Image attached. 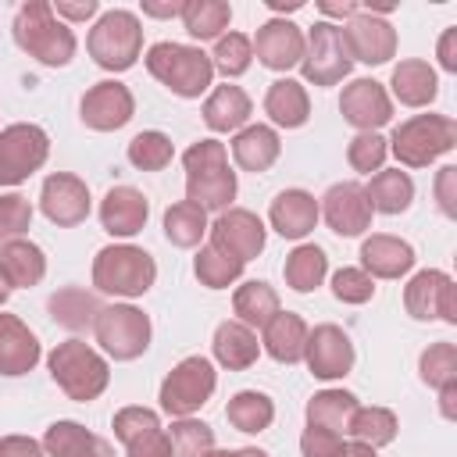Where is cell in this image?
<instances>
[{
	"instance_id": "26",
	"label": "cell",
	"mask_w": 457,
	"mask_h": 457,
	"mask_svg": "<svg viewBox=\"0 0 457 457\" xmlns=\"http://www.w3.org/2000/svg\"><path fill=\"white\" fill-rule=\"evenodd\" d=\"M282 154V143H278V132L271 125H243L232 139V161L243 168V171H268Z\"/></svg>"
},
{
	"instance_id": "6",
	"label": "cell",
	"mask_w": 457,
	"mask_h": 457,
	"mask_svg": "<svg viewBox=\"0 0 457 457\" xmlns=\"http://www.w3.org/2000/svg\"><path fill=\"white\" fill-rule=\"evenodd\" d=\"M386 146L403 168H428L436 157L457 146V121L450 114H414L393 129Z\"/></svg>"
},
{
	"instance_id": "50",
	"label": "cell",
	"mask_w": 457,
	"mask_h": 457,
	"mask_svg": "<svg viewBox=\"0 0 457 457\" xmlns=\"http://www.w3.org/2000/svg\"><path fill=\"white\" fill-rule=\"evenodd\" d=\"M332 293L339 303H368L375 296V278L361 268H339L332 275Z\"/></svg>"
},
{
	"instance_id": "28",
	"label": "cell",
	"mask_w": 457,
	"mask_h": 457,
	"mask_svg": "<svg viewBox=\"0 0 457 457\" xmlns=\"http://www.w3.org/2000/svg\"><path fill=\"white\" fill-rule=\"evenodd\" d=\"M211 350H214V361H218L221 368H228V371H246V368L257 361L261 343H257V332H253V328H246L243 321L232 318V321H221V325L214 328Z\"/></svg>"
},
{
	"instance_id": "42",
	"label": "cell",
	"mask_w": 457,
	"mask_h": 457,
	"mask_svg": "<svg viewBox=\"0 0 457 457\" xmlns=\"http://www.w3.org/2000/svg\"><path fill=\"white\" fill-rule=\"evenodd\" d=\"M171 457H207L214 450V428L200 418H175L168 428Z\"/></svg>"
},
{
	"instance_id": "1",
	"label": "cell",
	"mask_w": 457,
	"mask_h": 457,
	"mask_svg": "<svg viewBox=\"0 0 457 457\" xmlns=\"http://www.w3.org/2000/svg\"><path fill=\"white\" fill-rule=\"evenodd\" d=\"M186 168V200L200 211H228L236 200V171L228 168V150L218 139H200L182 154Z\"/></svg>"
},
{
	"instance_id": "43",
	"label": "cell",
	"mask_w": 457,
	"mask_h": 457,
	"mask_svg": "<svg viewBox=\"0 0 457 457\" xmlns=\"http://www.w3.org/2000/svg\"><path fill=\"white\" fill-rule=\"evenodd\" d=\"M171 157H175V146L157 129H146V132L129 139V164L139 168V171H161V168L171 164Z\"/></svg>"
},
{
	"instance_id": "2",
	"label": "cell",
	"mask_w": 457,
	"mask_h": 457,
	"mask_svg": "<svg viewBox=\"0 0 457 457\" xmlns=\"http://www.w3.org/2000/svg\"><path fill=\"white\" fill-rule=\"evenodd\" d=\"M14 43L39 64L64 68L75 57V32L54 14L50 0H29L14 14Z\"/></svg>"
},
{
	"instance_id": "59",
	"label": "cell",
	"mask_w": 457,
	"mask_h": 457,
	"mask_svg": "<svg viewBox=\"0 0 457 457\" xmlns=\"http://www.w3.org/2000/svg\"><path fill=\"white\" fill-rule=\"evenodd\" d=\"M439 411H443V418H446V421H453V418H457V382L439 389Z\"/></svg>"
},
{
	"instance_id": "31",
	"label": "cell",
	"mask_w": 457,
	"mask_h": 457,
	"mask_svg": "<svg viewBox=\"0 0 457 457\" xmlns=\"http://www.w3.org/2000/svg\"><path fill=\"white\" fill-rule=\"evenodd\" d=\"M264 114L278 125V129H300L311 118V100L303 82L296 79H275L264 93Z\"/></svg>"
},
{
	"instance_id": "25",
	"label": "cell",
	"mask_w": 457,
	"mask_h": 457,
	"mask_svg": "<svg viewBox=\"0 0 457 457\" xmlns=\"http://www.w3.org/2000/svg\"><path fill=\"white\" fill-rule=\"evenodd\" d=\"M43 450L46 457H114V446L79 421H54L43 436Z\"/></svg>"
},
{
	"instance_id": "38",
	"label": "cell",
	"mask_w": 457,
	"mask_h": 457,
	"mask_svg": "<svg viewBox=\"0 0 457 457\" xmlns=\"http://www.w3.org/2000/svg\"><path fill=\"white\" fill-rule=\"evenodd\" d=\"M232 21V7L225 0H186L182 7V25L193 39H221Z\"/></svg>"
},
{
	"instance_id": "56",
	"label": "cell",
	"mask_w": 457,
	"mask_h": 457,
	"mask_svg": "<svg viewBox=\"0 0 457 457\" xmlns=\"http://www.w3.org/2000/svg\"><path fill=\"white\" fill-rule=\"evenodd\" d=\"M436 57H439V68H443V71H457V29H446V32L439 36Z\"/></svg>"
},
{
	"instance_id": "58",
	"label": "cell",
	"mask_w": 457,
	"mask_h": 457,
	"mask_svg": "<svg viewBox=\"0 0 457 457\" xmlns=\"http://www.w3.org/2000/svg\"><path fill=\"white\" fill-rule=\"evenodd\" d=\"M182 7H186V0H175V4H143V14H150V18H182Z\"/></svg>"
},
{
	"instance_id": "62",
	"label": "cell",
	"mask_w": 457,
	"mask_h": 457,
	"mask_svg": "<svg viewBox=\"0 0 457 457\" xmlns=\"http://www.w3.org/2000/svg\"><path fill=\"white\" fill-rule=\"evenodd\" d=\"M268 7H271V11H300L303 0H268Z\"/></svg>"
},
{
	"instance_id": "29",
	"label": "cell",
	"mask_w": 457,
	"mask_h": 457,
	"mask_svg": "<svg viewBox=\"0 0 457 457\" xmlns=\"http://www.w3.org/2000/svg\"><path fill=\"white\" fill-rule=\"evenodd\" d=\"M250 111H253V104H250L246 89L232 86V82L214 86L211 96L204 100V121H207L211 132H236V129H243Z\"/></svg>"
},
{
	"instance_id": "7",
	"label": "cell",
	"mask_w": 457,
	"mask_h": 457,
	"mask_svg": "<svg viewBox=\"0 0 457 457\" xmlns=\"http://www.w3.org/2000/svg\"><path fill=\"white\" fill-rule=\"evenodd\" d=\"M86 50L89 57L104 68V71H125L136 64V57L143 54V25L132 11L125 7H114V11H104L89 36H86Z\"/></svg>"
},
{
	"instance_id": "51",
	"label": "cell",
	"mask_w": 457,
	"mask_h": 457,
	"mask_svg": "<svg viewBox=\"0 0 457 457\" xmlns=\"http://www.w3.org/2000/svg\"><path fill=\"white\" fill-rule=\"evenodd\" d=\"M343 450H346V443H343L339 432L307 425L303 436H300V453L303 457H343Z\"/></svg>"
},
{
	"instance_id": "53",
	"label": "cell",
	"mask_w": 457,
	"mask_h": 457,
	"mask_svg": "<svg viewBox=\"0 0 457 457\" xmlns=\"http://www.w3.org/2000/svg\"><path fill=\"white\" fill-rule=\"evenodd\" d=\"M125 453H129V457H171L168 432H164V428H154V432H146L143 439L129 443V446H125Z\"/></svg>"
},
{
	"instance_id": "46",
	"label": "cell",
	"mask_w": 457,
	"mask_h": 457,
	"mask_svg": "<svg viewBox=\"0 0 457 457\" xmlns=\"http://www.w3.org/2000/svg\"><path fill=\"white\" fill-rule=\"evenodd\" d=\"M418 371H421V382L432 389L453 386L457 382V346L453 343H432L428 350H421Z\"/></svg>"
},
{
	"instance_id": "35",
	"label": "cell",
	"mask_w": 457,
	"mask_h": 457,
	"mask_svg": "<svg viewBox=\"0 0 457 457\" xmlns=\"http://www.w3.org/2000/svg\"><path fill=\"white\" fill-rule=\"evenodd\" d=\"M357 396L346 393V389H321L307 400V425L314 428H328V432H346L353 411H357Z\"/></svg>"
},
{
	"instance_id": "34",
	"label": "cell",
	"mask_w": 457,
	"mask_h": 457,
	"mask_svg": "<svg viewBox=\"0 0 457 457\" xmlns=\"http://www.w3.org/2000/svg\"><path fill=\"white\" fill-rule=\"evenodd\" d=\"M232 311H236V321H243L246 328H264L282 307H278V293L268 282L250 278L232 293Z\"/></svg>"
},
{
	"instance_id": "24",
	"label": "cell",
	"mask_w": 457,
	"mask_h": 457,
	"mask_svg": "<svg viewBox=\"0 0 457 457\" xmlns=\"http://www.w3.org/2000/svg\"><path fill=\"white\" fill-rule=\"evenodd\" d=\"M318 218V200L307 189H282L268 207V221L282 239H303L314 232Z\"/></svg>"
},
{
	"instance_id": "44",
	"label": "cell",
	"mask_w": 457,
	"mask_h": 457,
	"mask_svg": "<svg viewBox=\"0 0 457 457\" xmlns=\"http://www.w3.org/2000/svg\"><path fill=\"white\" fill-rule=\"evenodd\" d=\"M193 271H196L200 286H207V289H228V286L243 275V264L207 243V246H200V253L193 257Z\"/></svg>"
},
{
	"instance_id": "39",
	"label": "cell",
	"mask_w": 457,
	"mask_h": 457,
	"mask_svg": "<svg viewBox=\"0 0 457 457\" xmlns=\"http://www.w3.org/2000/svg\"><path fill=\"white\" fill-rule=\"evenodd\" d=\"M207 228H211L207 211H200L189 200H179V204H171L164 211V236H168L171 246H182V250L200 246V239L207 236Z\"/></svg>"
},
{
	"instance_id": "16",
	"label": "cell",
	"mask_w": 457,
	"mask_h": 457,
	"mask_svg": "<svg viewBox=\"0 0 457 457\" xmlns=\"http://www.w3.org/2000/svg\"><path fill=\"white\" fill-rule=\"evenodd\" d=\"M39 207L43 214L61 225V228H71V225H82L89 218V186L71 175V171H54L43 179V189H39Z\"/></svg>"
},
{
	"instance_id": "5",
	"label": "cell",
	"mask_w": 457,
	"mask_h": 457,
	"mask_svg": "<svg viewBox=\"0 0 457 457\" xmlns=\"http://www.w3.org/2000/svg\"><path fill=\"white\" fill-rule=\"evenodd\" d=\"M157 278V264L143 246L111 243L93 257V286L111 296H143Z\"/></svg>"
},
{
	"instance_id": "49",
	"label": "cell",
	"mask_w": 457,
	"mask_h": 457,
	"mask_svg": "<svg viewBox=\"0 0 457 457\" xmlns=\"http://www.w3.org/2000/svg\"><path fill=\"white\" fill-rule=\"evenodd\" d=\"M111 428H114V436L121 439V446H129V443L143 439L146 432L161 428V418H157V411H150V407H121V411L114 414V421H111Z\"/></svg>"
},
{
	"instance_id": "61",
	"label": "cell",
	"mask_w": 457,
	"mask_h": 457,
	"mask_svg": "<svg viewBox=\"0 0 457 457\" xmlns=\"http://www.w3.org/2000/svg\"><path fill=\"white\" fill-rule=\"evenodd\" d=\"M343 457H378V453H375L371 446H364V443H346Z\"/></svg>"
},
{
	"instance_id": "8",
	"label": "cell",
	"mask_w": 457,
	"mask_h": 457,
	"mask_svg": "<svg viewBox=\"0 0 457 457\" xmlns=\"http://www.w3.org/2000/svg\"><path fill=\"white\" fill-rule=\"evenodd\" d=\"M214 386H218V371L207 357H182L161 382V393H157L161 411L171 418H193L211 400Z\"/></svg>"
},
{
	"instance_id": "45",
	"label": "cell",
	"mask_w": 457,
	"mask_h": 457,
	"mask_svg": "<svg viewBox=\"0 0 457 457\" xmlns=\"http://www.w3.org/2000/svg\"><path fill=\"white\" fill-rule=\"evenodd\" d=\"M253 61V46H250V36L243 32H225L221 39H214V54H211V64L214 71H221L225 79H236L250 68Z\"/></svg>"
},
{
	"instance_id": "4",
	"label": "cell",
	"mask_w": 457,
	"mask_h": 457,
	"mask_svg": "<svg viewBox=\"0 0 457 457\" xmlns=\"http://www.w3.org/2000/svg\"><path fill=\"white\" fill-rule=\"evenodd\" d=\"M46 368H50V378L61 386V393L68 400H79V403H89L96 400L107 382H111V368H107V357H100L89 343L82 339H64L50 350L46 357Z\"/></svg>"
},
{
	"instance_id": "37",
	"label": "cell",
	"mask_w": 457,
	"mask_h": 457,
	"mask_svg": "<svg viewBox=\"0 0 457 457\" xmlns=\"http://www.w3.org/2000/svg\"><path fill=\"white\" fill-rule=\"evenodd\" d=\"M225 418L239 432H264L275 421V400L268 393H257V389H239L228 400Z\"/></svg>"
},
{
	"instance_id": "48",
	"label": "cell",
	"mask_w": 457,
	"mask_h": 457,
	"mask_svg": "<svg viewBox=\"0 0 457 457\" xmlns=\"http://www.w3.org/2000/svg\"><path fill=\"white\" fill-rule=\"evenodd\" d=\"M29 225H32V204L21 193L0 196V246L14 243V239H25Z\"/></svg>"
},
{
	"instance_id": "41",
	"label": "cell",
	"mask_w": 457,
	"mask_h": 457,
	"mask_svg": "<svg viewBox=\"0 0 457 457\" xmlns=\"http://www.w3.org/2000/svg\"><path fill=\"white\" fill-rule=\"evenodd\" d=\"M396 428H400V421H396V414L389 407H357L353 418H350V425H346V432L353 436V443H364L371 450L389 446L396 439Z\"/></svg>"
},
{
	"instance_id": "32",
	"label": "cell",
	"mask_w": 457,
	"mask_h": 457,
	"mask_svg": "<svg viewBox=\"0 0 457 457\" xmlns=\"http://www.w3.org/2000/svg\"><path fill=\"white\" fill-rule=\"evenodd\" d=\"M307 321L293 311H278L268 325H264V350L278 361V364H296L303 361V343H307Z\"/></svg>"
},
{
	"instance_id": "40",
	"label": "cell",
	"mask_w": 457,
	"mask_h": 457,
	"mask_svg": "<svg viewBox=\"0 0 457 457\" xmlns=\"http://www.w3.org/2000/svg\"><path fill=\"white\" fill-rule=\"evenodd\" d=\"M50 314H54L57 325H64L71 332H82V328H93V321L100 314V300L93 293H86V289L68 286V289L50 296Z\"/></svg>"
},
{
	"instance_id": "14",
	"label": "cell",
	"mask_w": 457,
	"mask_h": 457,
	"mask_svg": "<svg viewBox=\"0 0 457 457\" xmlns=\"http://www.w3.org/2000/svg\"><path fill=\"white\" fill-rule=\"evenodd\" d=\"M353 357H357V353H353V343H350V336H346L339 325L325 321V325H314V328L307 332L303 361H307V368H311L314 378L332 382V378L350 375Z\"/></svg>"
},
{
	"instance_id": "33",
	"label": "cell",
	"mask_w": 457,
	"mask_h": 457,
	"mask_svg": "<svg viewBox=\"0 0 457 457\" xmlns=\"http://www.w3.org/2000/svg\"><path fill=\"white\" fill-rule=\"evenodd\" d=\"M364 196H368L371 211H378V214H400V211H407L411 200H414V182H411V175L400 171V168H382V171H375L371 182L364 186Z\"/></svg>"
},
{
	"instance_id": "13",
	"label": "cell",
	"mask_w": 457,
	"mask_h": 457,
	"mask_svg": "<svg viewBox=\"0 0 457 457\" xmlns=\"http://www.w3.org/2000/svg\"><path fill=\"white\" fill-rule=\"evenodd\" d=\"M207 232H211V246L221 250V253H228V257L239 261V264L253 261V257L264 250V239H268L264 221H261L253 211H246V207H228V211H221V214L211 221Z\"/></svg>"
},
{
	"instance_id": "54",
	"label": "cell",
	"mask_w": 457,
	"mask_h": 457,
	"mask_svg": "<svg viewBox=\"0 0 457 457\" xmlns=\"http://www.w3.org/2000/svg\"><path fill=\"white\" fill-rule=\"evenodd\" d=\"M50 7H54V14H57L64 25H68V21H89V18L100 11L96 0H54Z\"/></svg>"
},
{
	"instance_id": "30",
	"label": "cell",
	"mask_w": 457,
	"mask_h": 457,
	"mask_svg": "<svg viewBox=\"0 0 457 457\" xmlns=\"http://www.w3.org/2000/svg\"><path fill=\"white\" fill-rule=\"evenodd\" d=\"M0 275L7 278L11 289H29L39 286L46 275V257L32 239H14L0 246Z\"/></svg>"
},
{
	"instance_id": "23",
	"label": "cell",
	"mask_w": 457,
	"mask_h": 457,
	"mask_svg": "<svg viewBox=\"0 0 457 457\" xmlns=\"http://www.w3.org/2000/svg\"><path fill=\"white\" fill-rule=\"evenodd\" d=\"M414 268V246L400 236L375 232L361 243V271L371 278H400Z\"/></svg>"
},
{
	"instance_id": "47",
	"label": "cell",
	"mask_w": 457,
	"mask_h": 457,
	"mask_svg": "<svg viewBox=\"0 0 457 457\" xmlns=\"http://www.w3.org/2000/svg\"><path fill=\"white\" fill-rule=\"evenodd\" d=\"M386 154H389V146H386V139H382L378 132H357V136L350 139V146H346L350 168H353V171H364V175L382 171Z\"/></svg>"
},
{
	"instance_id": "9",
	"label": "cell",
	"mask_w": 457,
	"mask_h": 457,
	"mask_svg": "<svg viewBox=\"0 0 457 457\" xmlns=\"http://www.w3.org/2000/svg\"><path fill=\"white\" fill-rule=\"evenodd\" d=\"M350 68L353 57L346 50L343 29L336 21H314L311 32L303 36V61H300L303 79L314 86H336L350 75Z\"/></svg>"
},
{
	"instance_id": "15",
	"label": "cell",
	"mask_w": 457,
	"mask_h": 457,
	"mask_svg": "<svg viewBox=\"0 0 457 457\" xmlns=\"http://www.w3.org/2000/svg\"><path fill=\"white\" fill-rule=\"evenodd\" d=\"M136 114V100H132V89L114 82V79H104L96 86L86 89L82 104H79V118L86 129L93 132H114L121 125H129Z\"/></svg>"
},
{
	"instance_id": "52",
	"label": "cell",
	"mask_w": 457,
	"mask_h": 457,
	"mask_svg": "<svg viewBox=\"0 0 457 457\" xmlns=\"http://www.w3.org/2000/svg\"><path fill=\"white\" fill-rule=\"evenodd\" d=\"M436 200L446 218H457V164H443L436 171Z\"/></svg>"
},
{
	"instance_id": "19",
	"label": "cell",
	"mask_w": 457,
	"mask_h": 457,
	"mask_svg": "<svg viewBox=\"0 0 457 457\" xmlns=\"http://www.w3.org/2000/svg\"><path fill=\"white\" fill-rule=\"evenodd\" d=\"M253 57L271 71H289L303 61V32L289 18H268L250 39Z\"/></svg>"
},
{
	"instance_id": "10",
	"label": "cell",
	"mask_w": 457,
	"mask_h": 457,
	"mask_svg": "<svg viewBox=\"0 0 457 457\" xmlns=\"http://www.w3.org/2000/svg\"><path fill=\"white\" fill-rule=\"evenodd\" d=\"M96 343L114 361H136L150 346V318L132 303H107L93 321Z\"/></svg>"
},
{
	"instance_id": "17",
	"label": "cell",
	"mask_w": 457,
	"mask_h": 457,
	"mask_svg": "<svg viewBox=\"0 0 457 457\" xmlns=\"http://www.w3.org/2000/svg\"><path fill=\"white\" fill-rule=\"evenodd\" d=\"M318 214L325 218V225L336 236H361L364 228H371V214L375 211H371L361 182H336L321 196Z\"/></svg>"
},
{
	"instance_id": "27",
	"label": "cell",
	"mask_w": 457,
	"mask_h": 457,
	"mask_svg": "<svg viewBox=\"0 0 457 457\" xmlns=\"http://www.w3.org/2000/svg\"><path fill=\"white\" fill-rule=\"evenodd\" d=\"M389 86H393V96L403 104V107H425L436 100L439 93V79H436V68L428 61H418V57H407L393 68L389 75Z\"/></svg>"
},
{
	"instance_id": "11",
	"label": "cell",
	"mask_w": 457,
	"mask_h": 457,
	"mask_svg": "<svg viewBox=\"0 0 457 457\" xmlns=\"http://www.w3.org/2000/svg\"><path fill=\"white\" fill-rule=\"evenodd\" d=\"M50 157V136L32 121L0 129V186H21Z\"/></svg>"
},
{
	"instance_id": "60",
	"label": "cell",
	"mask_w": 457,
	"mask_h": 457,
	"mask_svg": "<svg viewBox=\"0 0 457 457\" xmlns=\"http://www.w3.org/2000/svg\"><path fill=\"white\" fill-rule=\"evenodd\" d=\"M207 457H268V453L257 446H239V450H211Z\"/></svg>"
},
{
	"instance_id": "63",
	"label": "cell",
	"mask_w": 457,
	"mask_h": 457,
	"mask_svg": "<svg viewBox=\"0 0 457 457\" xmlns=\"http://www.w3.org/2000/svg\"><path fill=\"white\" fill-rule=\"evenodd\" d=\"M7 296H11V286H7V278H4V275H0V307H4V303H7Z\"/></svg>"
},
{
	"instance_id": "57",
	"label": "cell",
	"mask_w": 457,
	"mask_h": 457,
	"mask_svg": "<svg viewBox=\"0 0 457 457\" xmlns=\"http://www.w3.org/2000/svg\"><path fill=\"white\" fill-rule=\"evenodd\" d=\"M318 11H321L325 18H346V21H350V18L361 11V4H353V0H343V4H328V0H321Z\"/></svg>"
},
{
	"instance_id": "18",
	"label": "cell",
	"mask_w": 457,
	"mask_h": 457,
	"mask_svg": "<svg viewBox=\"0 0 457 457\" xmlns=\"http://www.w3.org/2000/svg\"><path fill=\"white\" fill-rule=\"evenodd\" d=\"M339 29H343V39H346L350 57L361 61V64H386L396 54V29L386 18H378V14L357 11Z\"/></svg>"
},
{
	"instance_id": "12",
	"label": "cell",
	"mask_w": 457,
	"mask_h": 457,
	"mask_svg": "<svg viewBox=\"0 0 457 457\" xmlns=\"http://www.w3.org/2000/svg\"><path fill=\"white\" fill-rule=\"evenodd\" d=\"M403 307L418 321H436L439 318L446 325H457V286H453V278L446 271L425 268L407 282Z\"/></svg>"
},
{
	"instance_id": "20",
	"label": "cell",
	"mask_w": 457,
	"mask_h": 457,
	"mask_svg": "<svg viewBox=\"0 0 457 457\" xmlns=\"http://www.w3.org/2000/svg\"><path fill=\"white\" fill-rule=\"evenodd\" d=\"M339 111H343V118L353 129L375 132V129H382L393 118V100H389V93H386L382 82H375V79H353L350 86H343Z\"/></svg>"
},
{
	"instance_id": "21",
	"label": "cell",
	"mask_w": 457,
	"mask_h": 457,
	"mask_svg": "<svg viewBox=\"0 0 457 457\" xmlns=\"http://www.w3.org/2000/svg\"><path fill=\"white\" fill-rule=\"evenodd\" d=\"M146 218H150V200L132 186H114L100 200V225L107 236L129 239V236L143 232Z\"/></svg>"
},
{
	"instance_id": "36",
	"label": "cell",
	"mask_w": 457,
	"mask_h": 457,
	"mask_svg": "<svg viewBox=\"0 0 457 457\" xmlns=\"http://www.w3.org/2000/svg\"><path fill=\"white\" fill-rule=\"evenodd\" d=\"M286 286L289 289H296V293H314L321 282H325V275H328V257H325V250L321 246H314V243H300V246H293V253L286 257Z\"/></svg>"
},
{
	"instance_id": "22",
	"label": "cell",
	"mask_w": 457,
	"mask_h": 457,
	"mask_svg": "<svg viewBox=\"0 0 457 457\" xmlns=\"http://www.w3.org/2000/svg\"><path fill=\"white\" fill-rule=\"evenodd\" d=\"M39 353L43 350L36 332L14 314H0V375L7 378L29 375L39 364Z\"/></svg>"
},
{
	"instance_id": "3",
	"label": "cell",
	"mask_w": 457,
	"mask_h": 457,
	"mask_svg": "<svg viewBox=\"0 0 457 457\" xmlns=\"http://www.w3.org/2000/svg\"><path fill=\"white\" fill-rule=\"evenodd\" d=\"M146 71L168 86L175 96H200L211 89L214 82V64H211V54H204L200 46H186V43H171V39H161L146 50Z\"/></svg>"
},
{
	"instance_id": "55",
	"label": "cell",
	"mask_w": 457,
	"mask_h": 457,
	"mask_svg": "<svg viewBox=\"0 0 457 457\" xmlns=\"http://www.w3.org/2000/svg\"><path fill=\"white\" fill-rule=\"evenodd\" d=\"M0 457H46V450L32 436H4L0 439Z\"/></svg>"
}]
</instances>
